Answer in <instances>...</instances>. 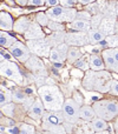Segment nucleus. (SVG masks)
Here are the masks:
<instances>
[{
  "instance_id": "nucleus-45",
  "label": "nucleus",
  "mask_w": 118,
  "mask_h": 134,
  "mask_svg": "<svg viewBox=\"0 0 118 134\" xmlns=\"http://www.w3.org/2000/svg\"><path fill=\"white\" fill-rule=\"evenodd\" d=\"M16 4H18L19 6H26L27 5V0H16Z\"/></svg>"
},
{
  "instance_id": "nucleus-51",
  "label": "nucleus",
  "mask_w": 118,
  "mask_h": 134,
  "mask_svg": "<svg viewBox=\"0 0 118 134\" xmlns=\"http://www.w3.org/2000/svg\"><path fill=\"white\" fill-rule=\"evenodd\" d=\"M1 116H2V114H1V111H0V119H1Z\"/></svg>"
},
{
  "instance_id": "nucleus-34",
  "label": "nucleus",
  "mask_w": 118,
  "mask_h": 134,
  "mask_svg": "<svg viewBox=\"0 0 118 134\" xmlns=\"http://www.w3.org/2000/svg\"><path fill=\"white\" fill-rule=\"evenodd\" d=\"M104 18L103 16V14L102 13H99V14H95V15H91V18H90V27H91V30H95V28H98V26L100 25V23H102V19Z\"/></svg>"
},
{
  "instance_id": "nucleus-32",
  "label": "nucleus",
  "mask_w": 118,
  "mask_h": 134,
  "mask_svg": "<svg viewBox=\"0 0 118 134\" xmlns=\"http://www.w3.org/2000/svg\"><path fill=\"white\" fill-rule=\"evenodd\" d=\"M16 41H17V39L13 35L8 34V33L5 32V31H0V46L8 48V47L11 46V45H13Z\"/></svg>"
},
{
  "instance_id": "nucleus-43",
  "label": "nucleus",
  "mask_w": 118,
  "mask_h": 134,
  "mask_svg": "<svg viewBox=\"0 0 118 134\" xmlns=\"http://www.w3.org/2000/svg\"><path fill=\"white\" fill-rule=\"evenodd\" d=\"M73 100L79 105V106H81V105H83V98H81L80 93L74 92V98H73Z\"/></svg>"
},
{
  "instance_id": "nucleus-26",
  "label": "nucleus",
  "mask_w": 118,
  "mask_h": 134,
  "mask_svg": "<svg viewBox=\"0 0 118 134\" xmlns=\"http://www.w3.org/2000/svg\"><path fill=\"white\" fill-rule=\"evenodd\" d=\"M88 38H89V45H98L104 40L105 35L98 28H95V30H90L88 32Z\"/></svg>"
},
{
  "instance_id": "nucleus-48",
  "label": "nucleus",
  "mask_w": 118,
  "mask_h": 134,
  "mask_svg": "<svg viewBox=\"0 0 118 134\" xmlns=\"http://www.w3.org/2000/svg\"><path fill=\"white\" fill-rule=\"evenodd\" d=\"M7 2H8L9 5H12V6L14 5V1H13V0H7Z\"/></svg>"
},
{
  "instance_id": "nucleus-24",
  "label": "nucleus",
  "mask_w": 118,
  "mask_h": 134,
  "mask_svg": "<svg viewBox=\"0 0 118 134\" xmlns=\"http://www.w3.org/2000/svg\"><path fill=\"white\" fill-rule=\"evenodd\" d=\"M107 2L105 0H100V1H97V2H91V4H88L86 5V8L85 11L89 12L91 15H95V14H99V13H103L104 11L105 6H106Z\"/></svg>"
},
{
  "instance_id": "nucleus-18",
  "label": "nucleus",
  "mask_w": 118,
  "mask_h": 134,
  "mask_svg": "<svg viewBox=\"0 0 118 134\" xmlns=\"http://www.w3.org/2000/svg\"><path fill=\"white\" fill-rule=\"evenodd\" d=\"M98 30L106 37V35L117 34V19L103 18L100 25L98 26Z\"/></svg>"
},
{
  "instance_id": "nucleus-39",
  "label": "nucleus",
  "mask_w": 118,
  "mask_h": 134,
  "mask_svg": "<svg viewBox=\"0 0 118 134\" xmlns=\"http://www.w3.org/2000/svg\"><path fill=\"white\" fill-rule=\"evenodd\" d=\"M91 18V14L86 11H80V12H77L76 14V19H79V20H86V21H90Z\"/></svg>"
},
{
  "instance_id": "nucleus-22",
  "label": "nucleus",
  "mask_w": 118,
  "mask_h": 134,
  "mask_svg": "<svg viewBox=\"0 0 118 134\" xmlns=\"http://www.w3.org/2000/svg\"><path fill=\"white\" fill-rule=\"evenodd\" d=\"M30 24H31V20L27 16H20L18 20L13 21V27H12V30H13L14 32L19 33V34H24Z\"/></svg>"
},
{
  "instance_id": "nucleus-15",
  "label": "nucleus",
  "mask_w": 118,
  "mask_h": 134,
  "mask_svg": "<svg viewBox=\"0 0 118 134\" xmlns=\"http://www.w3.org/2000/svg\"><path fill=\"white\" fill-rule=\"evenodd\" d=\"M6 134H35V127L33 125L26 122H21L18 125H12L5 128Z\"/></svg>"
},
{
  "instance_id": "nucleus-52",
  "label": "nucleus",
  "mask_w": 118,
  "mask_h": 134,
  "mask_svg": "<svg viewBox=\"0 0 118 134\" xmlns=\"http://www.w3.org/2000/svg\"><path fill=\"white\" fill-rule=\"evenodd\" d=\"M0 134H6V133H4V132H0Z\"/></svg>"
},
{
  "instance_id": "nucleus-7",
  "label": "nucleus",
  "mask_w": 118,
  "mask_h": 134,
  "mask_svg": "<svg viewBox=\"0 0 118 134\" xmlns=\"http://www.w3.org/2000/svg\"><path fill=\"white\" fill-rule=\"evenodd\" d=\"M0 75L14 81L17 85L23 83V74L20 72V68L17 64L6 60V59L0 61Z\"/></svg>"
},
{
  "instance_id": "nucleus-3",
  "label": "nucleus",
  "mask_w": 118,
  "mask_h": 134,
  "mask_svg": "<svg viewBox=\"0 0 118 134\" xmlns=\"http://www.w3.org/2000/svg\"><path fill=\"white\" fill-rule=\"evenodd\" d=\"M40 127L46 134H67L64 127V119L59 112H49L45 111L42 120Z\"/></svg>"
},
{
  "instance_id": "nucleus-50",
  "label": "nucleus",
  "mask_w": 118,
  "mask_h": 134,
  "mask_svg": "<svg viewBox=\"0 0 118 134\" xmlns=\"http://www.w3.org/2000/svg\"><path fill=\"white\" fill-rule=\"evenodd\" d=\"M2 60H5V58H4V57H2L1 52H0V61H2Z\"/></svg>"
},
{
  "instance_id": "nucleus-33",
  "label": "nucleus",
  "mask_w": 118,
  "mask_h": 134,
  "mask_svg": "<svg viewBox=\"0 0 118 134\" xmlns=\"http://www.w3.org/2000/svg\"><path fill=\"white\" fill-rule=\"evenodd\" d=\"M73 65H74L76 68L86 72L88 69H90L89 68V55H86V54H84L83 55V54H81V55L73 63Z\"/></svg>"
},
{
  "instance_id": "nucleus-21",
  "label": "nucleus",
  "mask_w": 118,
  "mask_h": 134,
  "mask_svg": "<svg viewBox=\"0 0 118 134\" xmlns=\"http://www.w3.org/2000/svg\"><path fill=\"white\" fill-rule=\"evenodd\" d=\"M67 28L73 31H78V32H89L91 30L90 23L86 20H79V19H74L73 21L69 23Z\"/></svg>"
},
{
  "instance_id": "nucleus-25",
  "label": "nucleus",
  "mask_w": 118,
  "mask_h": 134,
  "mask_svg": "<svg viewBox=\"0 0 118 134\" xmlns=\"http://www.w3.org/2000/svg\"><path fill=\"white\" fill-rule=\"evenodd\" d=\"M13 27V19L6 12H0V30L1 31H12Z\"/></svg>"
},
{
  "instance_id": "nucleus-27",
  "label": "nucleus",
  "mask_w": 118,
  "mask_h": 134,
  "mask_svg": "<svg viewBox=\"0 0 118 134\" xmlns=\"http://www.w3.org/2000/svg\"><path fill=\"white\" fill-rule=\"evenodd\" d=\"M90 127L93 132H102V131H106L109 125H107V121L103 120V119L95 116L92 120L90 121Z\"/></svg>"
},
{
  "instance_id": "nucleus-40",
  "label": "nucleus",
  "mask_w": 118,
  "mask_h": 134,
  "mask_svg": "<svg viewBox=\"0 0 118 134\" xmlns=\"http://www.w3.org/2000/svg\"><path fill=\"white\" fill-rule=\"evenodd\" d=\"M60 6L63 7H69V8H73V6L78 2V0H58Z\"/></svg>"
},
{
  "instance_id": "nucleus-35",
  "label": "nucleus",
  "mask_w": 118,
  "mask_h": 134,
  "mask_svg": "<svg viewBox=\"0 0 118 134\" xmlns=\"http://www.w3.org/2000/svg\"><path fill=\"white\" fill-rule=\"evenodd\" d=\"M47 27H49V30L52 31V32L65 31V26L63 25L61 23H58V21H53V20H49V23H47Z\"/></svg>"
},
{
  "instance_id": "nucleus-17",
  "label": "nucleus",
  "mask_w": 118,
  "mask_h": 134,
  "mask_svg": "<svg viewBox=\"0 0 118 134\" xmlns=\"http://www.w3.org/2000/svg\"><path fill=\"white\" fill-rule=\"evenodd\" d=\"M12 101L14 104H21L25 108H28L33 102V98L21 90H14L12 91Z\"/></svg>"
},
{
  "instance_id": "nucleus-41",
  "label": "nucleus",
  "mask_w": 118,
  "mask_h": 134,
  "mask_svg": "<svg viewBox=\"0 0 118 134\" xmlns=\"http://www.w3.org/2000/svg\"><path fill=\"white\" fill-rule=\"evenodd\" d=\"M71 75L72 76H76V78H83L84 73H83V71H80V69H78V68H76V67H74V68L71 71Z\"/></svg>"
},
{
  "instance_id": "nucleus-42",
  "label": "nucleus",
  "mask_w": 118,
  "mask_h": 134,
  "mask_svg": "<svg viewBox=\"0 0 118 134\" xmlns=\"http://www.w3.org/2000/svg\"><path fill=\"white\" fill-rule=\"evenodd\" d=\"M45 4V0H27V5L31 6H43Z\"/></svg>"
},
{
  "instance_id": "nucleus-38",
  "label": "nucleus",
  "mask_w": 118,
  "mask_h": 134,
  "mask_svg": "<svg viewBox=\"0 0 118 134\" xmlns=\"http://www.w3.org/2000/svg\"><path fill=\"white\" fill-rule=\"evenodd\" d=\"M117 85H118V82H117V79L115 80V79H111V81H110V87H109V92L107 93H110L111 95H116L117 97V94H118V91H117Z\"/></svg>"
},
{
  "instance_id": "nucleus-44",
  "label": "nucleus",
  "mask_w": 118,
  "mask_h": 134,
  "mask_svg": "<svg viewBox=\"0 0 118 134\" xmlns=\"http://www.w3.org/2000/svg\"><path fill=\"white\" fill-rule=\"evenodd\" d=\"M45 4L50 7H53V6H57L59 4L58 0H45Z\"/></svg>"
},
{
  "instance_id": "nucleus-20",
  "label": "nucleus",
  "mask_w": 118,
  "mask_h": 134,
  "mask_svg": "<svg viewBox=\"0 0 118 134\" xmlns=\"http://www.w3.org/2000/svg\"><path fill=\"white\" fill-rule=\"evenodd\" d=\"M78 115H79V120L90 122V121L96 116V114H95V112H93V109H92V106L83 105V106H79Z\"/></svg>"
},
{
  "instance_id": "nucleus-10",
  "label": "nucleus",
  "mask_w": 118,
  "mask_h": 134,
  "mask_svg": "<svg viewBox=\"0 0 118 134\" xmlns=\"http://www.w3.org/2000/svg\"><path fill=\"white\" fill-rule=\"evenodd\" d=\"M118 51L117 48H105L102 51L103 63H104V68L110 72H116L118 71V60H117Z\"/></svg>"
},
{
  "instance_id": "nucleus-2",
  "label": "nucleus",
  "mask_w": 118,
  "mask_h": 134,
  "mask_svg": "<svg viewBox=\"0 0 118 134\" xmlns=\"http://www.w3.org/2000/svg\"><path fill=\"white\" fill-rule=\"evenodd\" d=\"M110 81H111V75L105 69L103 71L88 69L83 76V87L92 92L107 93L110 87Z\"/></svg>"
},
{
  "instance_id": "nucleus-13",
  "label": "nucleus",
  "mask_w": 118,
  "mask_h": 134,
  "mask_svg": "<svg viewBox=\"0 0 118 134\" xmlns=\"http://www.w3.org/2000/svg\"><path fill=\"white\" fill-rule=\"evenodd\" d=\"M67 48H69V46H67L65 42L52 47L51 51H50V54H49L50 60L54 64H60V65H61V64L65 63V60H66Z\"/></svg>"
},
{
  "instance_id": "nucleus-11",
  "label": "nucleus",
  "mask_w": 118,
  "mask_h": 134,
  "mask_svg": "<svg viewBox=\"0 0 118 134\" xmlns=\"http://www.w3.org/2000/svg\"><path fill=\"white\" fill-rule=\"evenodd\" d=\"M27 67L28 71H31L33 73V75L35 78H46L47 72L45 68L43 61L39 59V57L37 55H30V58L26 60V63H24Z\"/></svg>"
},
{
  "instance_id": "nucleus-37",
  "label": "nucleus",
  "mask_w": 118,
  "mask_h": 134,
  "mask_svg": "<svg viewBox=\"0 0 118 134\" xmlns=\"http://www.w3.org/2000/svg\"><path fill=\"white\" fill-rule=\"evenodd\" d=\"M95 132H93L92 130H91L90 127V124H85V125L80 126V127H78V131H77V134H93Z\"/></svg>"
},
{
  "instance_id": "nucleus-12",
  "label": "nucleus",
  "mask_w": 118,
  "mask_h": 134,
  "mask_svg": "<svg viewBox=\"0 0 118 134\" xmlns=\"http://www.w3.org/2000/svg\"><path fill=\"white\" fill-rule=\"evenodd\" d=\"M8 51H9V54H11L13 58H16L17 60L23 64L26 63V60H27L31 55L27 46H26L25 44H23V42L18 41V40H17L13 45H11V46L8 47Z\"/></svg>"
},
{
  "instance_id": "nucleus-23",
  "label": "nucleus",
  "mask_w": 118,
  "mask_h": 134,
  "mask_svg": "<svg viewBox=\"0 0 118 134\" xmlns=\"http://www.w3.org/2000/svg\"><path fill=\"white\" fill-rule=\"evenodd\" d=\"M89 68L91 71H103V69H105L103 59L98 53L89 55Z\"/></svg>"
},
{
  "instance_id": "nucleus-5",
  "label": "nucleus",
  "mask_w": 118,
  "mask_h": 134,
  "mask_svg": "<svg viewBox=\"0 0 118 134\" xmlns=\"http://www.w3.org/2000/svg\"><path fill=\"white\" fill-rule=\"evenodd\" d=\"M92 109L95 112L96 116L103 119L105 121H111L117 116V101L109 99H102L93 102Z\"/></svg>"
},
{
  "instance_id": "nucleus-28",
  "label": "nucleus",
  "mask_w": 118,
  "mask_h": 134,
  "mask_svg": "<svg viewBox=\"0 0 118 134\" xmlns=\"http://www.w3.org/2000/svg\"><path fill=\"white\" fill-rule=\"evenodd\" d=\"M103 16L110 19H117V1L107 2L103 11Z\"/></svg>"
},
{
  "instance_id": "nucleus-14",
  "label": "nucleus",
  "mask_w": 118,
  "mask_h": 134,
  "mask_svg": "<svg viewBox=\"0 0 118 134\" xmlns=\"http://www.w3.org/2000/svg\"><path fill=\"white\" fill-rule=\"evenodd\" d=\"M28 111H27V115L30 116L31 119L35 121H40L45 113V108H44V105H43L42 100L39 99V97L35 98L33 100V102L31 104V106L28 107Z\"/></svg>"
},
{
  "instance_id": "nucleus-49",
  "label": "nucleus",
  "mask_w": 118,
  "mask_h": 134,
  "mask_svg": "<svg viewBox=\"0 0 118 134\" xmlns=\"http://www.w3.org/2000/svg\"><path fill=\"white\" fill-rule=\"evenodd\" d=\"M35 134H46L44 132V131H39V132H37V131H35Z\"/></svg>"
},
{
  "instance_id": "nucleus-46",
  "label": "nucleus",
  "mask_w": 118,
  "mask_h": 134,
  "mask_svg": "<svg viewBox=\"0 0 118 134\" xmlns=\"http://www.w3.org/2000/svg\"><path fill=\"white\" fill-rule=\"evenodd\" d=\"M80 4H83V5H88V4H91V2H93L95 0H78Z\"/></svg>"
},
{
  "instance_id": "nucleus-19",
  "label": "nucleus",
  "mask_w": 118,
  "mask_h": 134,
  "mask_svg": "<svg viewBox=\"0 0 118 134\" xmlns=\"http://www.w3.org/2000/svg\"><path fill=\"white\" fill-rule=\"evenodd\" d=\"M65 34L66 32L65 31H59V32H53L49 35V37H45V40L46 42L50 45V47H54L59 44H63L65 39Z\"/></svg>"
},
{
  "instance_id": "nucleus-29",
  "label": "nucleus",
  "mask_w": 118,
  "mask_h": 134,
  "mask_svg": "<svg viewBox=\"0 0 118 134\" xmlns=\"http://www.w3.org/2000/svg\"><path fill=\"white\" fill-rule=\"evenodd\" d=\"M80 55H81L80 48H78V47H74V46H69V48H67V52H66V60H65V61H67V64H71V65H73V63Z\"/></svg>"
},
{
  "instance_id": "nucleus-6",
  "label": "nucleus",
  "mask_w": 118,
  "mask_h": 134,
  "mask_svg": "<svg viewBox=\"0 0 118 134\" xmlns=\"http://www.w3.org/2000/svg\"><path fill=\"white\" fill-rule=\"evenodd\" d=\"M49 18V20L58 21V23H71L76 19L77 9L69 8V7H63V6H53L50 7L45 13Z\"/></svg>"
},
{
  "instance_id": "nucleus-8",
  "label": "nucleus",
  "mask_w": 118,
  "mask_h": 134,
  "mask_svg": "<svg viewBox=\"0 0 118 134\" xmlns=\"http://www.w3.org/2000/svg\"><path fill=\"white\" fill-rule=\"evenodd\" d=\"M26 46H27L30 53H32L33 55L49 58L51 47H50V45L46 42L45 38H43V39H37V40H27Z\"/></svg>"
},
{
  "instance_id": "nucleus-16",
  "label": "nucleus",
  "mask_w": 118,
  "mask_h": 134,
  "mask_svg": "<svg viewBox=\"0 0 118 134\" xmlns=\"http://www.w3.org/2000/svg\"><path fill=\"white\" fill-rule=\"evenodd\" d=\"M24 37H25L26 40H37L45 38V33L42 30V26L38 25L35 21H31L27 30L24 33Z\"/></svg>"
},
{
  "instance_id": "nucleus-30",
  "label": "nucleus",
  "mask_w": 118,
  "mask_h": 134,
  "mask_svg": "<svg viewBox=\"0 0 118 134\" xmlns=\"http://www.w3.org/2000/svg\"><path fill=\"white\" fill-rule=\"evenodd\" d=\"M12 101V91L5 86L0 85V107Z\"/></svg>"
},
{
  "instance_id": "nucleus-36",
  "label": "nucleus",
  "mask_w": 118,
  "mask_h": 134,
  "mask_svg": "<svg viewBox=\"0 0 118 134\" xmlns=\"http://www.w3.org/2000/svg\"><path fill=\"white\" fill-rule=\"evenodd\" d=\"M35 23L40 26H47V23H49V18L45 13L43 12H39V13L35 14Z\"/></svg>"
},
{
  "instance_id": "nucleus-1",
  "label": "nucleus",
  "mask_w": 118,
  "mask_h": 134,
  "mask_svg": "<svg viewBox=\"0 0 118 134\" xmlns=\"http://www.w3.org/2000/svg\"><path fill=\"white\" fill-rule=\"evenodd\" d=\"M38 97L44 105L45 111L59 112L64 102V95L58 86L40 85L38 88Z\"/></svg>"
},
{
  "instance_id": "nucleus-31",
  "label": "nucleus",
  "mask_w": 118,
  "mask_h": 134,
  "mask_svg": "<svg viewBox=\"0 0 118 134\" xmlns=\"http://www.w3.org/2000/svg\"><path fill=\"white\" fill-rule=\"evenodd\" d=\"M117 34H112V35H106L100 44H98L99 48H104V47H107V48H117Z\"/></svg>"
},
{
  "instance_id": "nucleus-4",
  "label": "nucleus",
  "mask_w": 118,
  "mask_h": 134,
  "mask_svg": "<svg viewBox=\"0 0 118 134\" xmlns=\"http://www.w3.org/2000/svg\"><path fill=\"white\" fill-rule=\"evenodd\" d=\"M78 112H79V105L72 98L64 99L60 113H61V116L64 119V127L67 133L71 132L72 127L76 126L77 122H78L79 120Z\"/></svg>"
},
{
  "instance_id": "nucleus-9",
  "label": "nucleus",
  "mask_w": 118,
  "mask_h": 134,
  "mask_svg": "<svg viewBox=\"0 0 118 134\" xmlns=\"http://www.w3.org/2000/svg\"><path fill=\"white\" fill-rule=\"evenodd\" d=\"M64 42L67 46H74V47L86 46V45H89L88 32H78V31L67 32L65 34Z\"/></svg>"
},
{
  "instance_id": "nucleus-47",
  "label": "nucleus",
  "mask_w": 118,
  "mask_h": 134,
  "mask_svg": "<svg viewBox=\"0 0 118 134\" xmlns=\"http://www.w3.org/2000/svg\"><path fill=\"white\" fill-rule=\"evenodd\" d=\"M93 134H111V133L107 132V130H106V131H102V132H96V133H93Z\"/></svg>"
}]
</instances>
